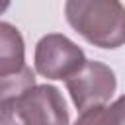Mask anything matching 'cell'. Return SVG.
<instances>
[{
	"label": "cell",
	"instance_id": "1",
	"mask_svg": "<svg viewBox=\"0 0 125 125\" xmlns=\"http://www.w3.org/2000/svg\"><path fill=\"white\" fill-rule=\"evenodd\" d=\"M64 16L68 25L94 47L125 45V6L117 0H68Z\"/></svg>",
	"mask_w": 125,
	"mask_h": 125
},
{
	"label": "cell",
	"instance_id": "2",
	"mask_svg": "<svg viewBox=\"0 0 125 125\" xmlns=\"http://www.w3.org/2000/svg\"><path fill=\"white\" fill-rule=\"evenodd\" d=\"M8 105L21 125H68V109L59 88L37 84L14 100L0 102Z\"/></svg>",
	"mask_w": 125,
	"mask_h": 125
},
{
	"label": "cell",
	"instance_id": "3",
	"mask_svg": "<svg viewBox=\"0 0 125 125\" xmlns=\"http://www.w3.org/2000/svg\"><path fill=\"white\" fill-rule=\"evenodd\" d=\"M35 70L49 80L72 78L88 61L84 51L62 33H49L35 45Z\"/></svg>",
	"mask_w": 125,
	"mask_h": 125
},
{
	"label": "cell",
	"instance_id": "4",
	"mask_svg": "<svg viewBox=\"0 0 125 125\" xmlns=\"http://www.w3.org/2000/svg\"><path fill=\"white\" fill-rule=\"evenodd\" d=\"M115 72L100 61H88L72 78L66 80V90L80 113L98 105H105L115 94Z\"/></svg>",
	"mask_w": 125,
	"mask_h": 125
},
{
	"label": "cell",
	"instance_id": "5",
	"mask_svg": "<svg viewBox=\"0 0 125 125\" xmlns=\"http://www.w3.org/2000/svg\"><path fill=\"white\" fill-rule=\"evenodd\" d=\"M25 49L20 31L8 23H0V80L16 76L25 68Z\"/></svg>",
	"mask_w": 125,
	"mask_h": 125
},
{
	"label": "cell",
	"instance_id": "6",
	"mask_svg": "<svg viewBox=\"0 0 125 125\" xmlns=\"http://www.w3.org/2000/svg\"><path fill=\"white\" fill-rule=\"evenodd\" d=\"M98 125H125V94L109 105H98Z\"/></svg>",
	"mask_w": 125,
	"mask_h": 125
},
{
	"label": "cell",
	"instance_id": "7",
	"mask_svg": "<svg viewBox=\"0 0 125 125\" xmlns=\"http://www.w3.org/2000/svg\"><path fill=\"white\" fill-rule=\"evenodd\" d=\"M0 125H21V121L14 115L8 105H0Z\"/></svg>",
	"mask_w": 125,
	"mask_h": 125
}]
</instances>
